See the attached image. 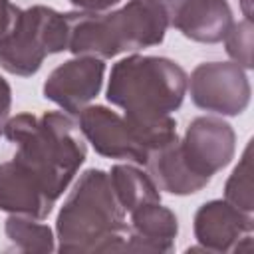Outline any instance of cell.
<instances>
[{"instance_id":"cell-1","label":"cell","mask_w":254,"mask_h":254,"mask_svg":"<svg viewBox=\"0 0 254 254\" xmlns=\"http://www.w3.org/2000/svg\"><path fill=\"white\" fill-rule=\"evenodd\" d=\"M189 75L163 56H127L113 64L107 83V101L125 111V119L139 133L147 155L177 127L171 117L187 95Z\"/></svg>"},{"instance_id":"cell-2","label":"cell","mask_w":254,"mask_h":254,"mask_svg":"<svg viewBox=\"0 0 254 254\" xmlns=\"http://www.w3.org/2000/svg\"><path fill=\"white\" fill-rule=\"evenodd\" d=\"M109 173L87 169L79 175L56 218V250L62 254L123 252L129 224Z\"/></svg>"},{"instance_id":"cell-3","label":"cell","mask_w":254,"mask_h":254,"mask_svg":"<svg viewBox=\"0 0 254 254\" xmlns=\"http://www.w3.org/2000/svg\"><path fill=\"white\" fill-rule=\"evenodd\" d=\"M4 135L16 145L14 159L40 179L54 200L64 194L87 157L77 125L62 111L10 117Z\"/></svg>"},{"instance_id":"cell-4","label":"cell","mask_w":254,"mask_h":254,"mask_svg":"<svg viewBox=\"0 0 254 254\" xmlns=\"http://www.w3.org/2000/svg\"><path fill=\"white\" fill-rule=\"evenodd\" d=\"M69 26L67 50L73 56L99 60L123 52H137L159 46L167 34V18L155 0H129L119 10L107 12H65Z\"/></svg>"},{"instance_id":"cell-5","label":"cell","mask_w":254,"mask_h":254,"mask_svg":"<svg viewBox=\"0 0 254 254\" xmlns=\"http://www.w3.org/2000/svg\"><path fill=\"white\" fill-rule=\"evenodd\" d=\"M69 26L65 12L36 4L20 12L14 30L0 42V67L12 75H34L46 56L67 50Z\"/></svg>"},{"instance_id":"cell-6","label":"cell","mask_w":254,"mask_h":254,"mask_svg":"<svg viewBox=\"0 0 254 254\" xmlns=\"http://www.w3.org/2000/svg\"><path fill=\"white\" fill-rule=\"evenodd\" d=\"M192 103L216 115H240L250 103V81L246 71L234 62L198 64L187 83Z\"/></svg>"},{"instance_id":"cell-7","label":"cell","mask_w":254,"mask_h":254,"mask_svg":"<svg viewBox=\"0 0 254 254\" xmlns=\"http://www.w3.org/2000/svg\"><path fill=\"white\" fill-rule=\"evenodd\" d=\"M77 127L101 157L125 159L145 167L147 149L125 115L105 105H87L77 113Z\"/></svg>"},{"instance_id":"cell-8","label":"cell","mask_w":254,"mask_h":254,"mask_svg":"<svg viewBox=\"0 0 254 254\" xmlns=\"http://www.w3.org/2000/svg\"><path fill=\"white\" fill-rule=\"evenodd\" d=\"M181 151L189 167L202 179H212L236 153V133L220 117L202 115L189 123L181 139Z\"/></svg>"},{"instance_id":"cell-9","label":"cell","mask_w":254,"mask_h":254,"mask_svg":"<svg viewBox=\"0 0 254 254\" xmlns=\"http://www.w3.org/2000/svg\"><path fill=\"white\" fill-rule=\"evenodd\" d=\"M105 64L99 58L75 56L60 64L44 81V97L75 115L93 101L103 85Z\"/></svg>"},{"instance_id":"cell-10","label":"cell","mask_w":254,"mask_h":254,"mask_svg":"<svg viewBox=\"0 0 254 254\" xmlns=\"http://www.w3.org/2000/svg\"><path fill=\"white\" fill-rule=\"evenodd\" d=\"M192 230L198 246L206 252H238L240 242L252 238L254 218L228 200H208L194 212Z\"/></svg>"},{"instance_id":"cell-11","label":"cell","mask_w":254,"mask_h":254,"mask_svg":"<svg viewBox=\"0 0 254 254\" xmlns=\"http://www.w3.org/2000/svg\"><path fill=\"white\" fill-rule=\"evenodd\" d=\"M167 18V24L185 38L200 44L222 42L234 24L226 0H155Z\"/></svg>"},{"instance_id":"cell-12","label":"cell","mask_w":254,"mask_h":254,"mask_svg":"<svg viewBox=\"0 0 254 254\" xmlns=\"http://www.w3.org/2000/svg\"><path fill=\"white\" fill-rule=\"evenodd\" d=\"M54 204L56 200L30 169L16 159L0 163V210L44 220Z\"/></svg>"},{"instance_id":"cell-13","label":"cell","mask_w":254,"mask_h":254,"mask_svg":"<svg viewBox=\"0 0 254 254\" xmlns=\"http://www.w3.org/2000/svg\"><path fill=\"white\" fill-rule=\"evenodd\" d=\"M127 230V252H159L167 254L175 250L179 234V220L175 212L161 202H151L135 208Z\"/></svg>"},{"instance_id":"cell-14","label":"cell","mask_w":254,"mask_h":254,"mask_svg":"<svg viewBox=\"0 0 254 254\" xmlns=\"http://www.w3.org/2000/svg\"><path fill=\"white\" fill-rule=\"evenodd\" d=\"M145 167L149 171V177L157 185V189L165 190L169 194H179V196L194 194L210 183L208 179L198 177L189 167V163L185 161L183 151H181L179 135L175 139H171L169 143L153 149L147 157Z\"/></svg>"},{"instance_id":"cell-15","label":"cell","mask_w":254,"mask_h":254,"mask_svg":"<svg viewBox=\"0 0 254 254\" xmlns=\"http://www.w3.org/2000/svg\"><path fill=\"white\" fill-rule=\"evenodd\" d=\"M109 181L125 212H133L143 204L161 202V190L157 189L149 173L135 165H113L109 171Z\"/></svg>"},{"instance_id":"cell-16","label":"cell","mask_w":254,"mask_h":254,"mask_svg":"<svg viewBox=\"0 0 254 254\" xmlns=\"http://www.w3.org/2000/svg\"><path fill=\"white\" fill-rule=\"evenodd\" d=\"M6 238L20 252L28 254H52L56 252V236L48 224L36 218L10 214L4 222Z\"/></svg>"},{"instance_id":"cell-17","label":"cell","mask_w":254,"mask_h":254,"mask_svg":"<svg viewBox=\"0 0 254 254\" xmlns=\"http://www.w3.org/2000/svg\"><path fill=\"white\" fill-rule=\"evenodd\" d=\"M250 151H252V141L246 145L238 165L234 167V171L226 179L224 200H228L232 206L252 214V210H254V190H252V159H250Z\"/></svg>"},{"instance_id":"cell-18","label":"cell","mask_w":254,"mask_h":254,"mask_svg":"<svg viewBox=\"0 0 254 254\" xmlns=\"http://www.w3.org/2000/svg\"><path fill=\"white\" fill-rule=\"evenodd\" d=\"M252 36H254V26L252 20H242L234 22L230 30L224 36V46L226 54L238 64L242 69H252L254 67V58H252Z\"/></svg>"},{"instance_id":"cell-19","label":"cell","mask_w":254,"mask_h":254,"mask_svg":"<svg viewBox=\"0 0 254 254\" xmlns=\"http://www.w3.org/2000/svg\"><path fill=\"white\" fill-rule=\"evenodd\" d=\"M20 8L12 4L10 0H0V42L14 30L18 18H20Z\"/></svg>"},{"instance_id":"cell-20","label":"cell","mask_w":254,"mask_h":254,"mask_svg":"<svg viewBox=\"0 0 254 254\" xmlns=\"http://www.w3.org/2000/svg\"><path fill=\"white\" fill-rule=\"evenodd\" d=\"M10 107H12V89L10 83L0 75V135L4 133V125L10 119Z\"/></svg>"},{"instance_id":"cell-21","label":"cell","mask_w":254,"mask_h":254,"mask_svg":"<svg viewBox=\"0 0 254 254\" xmlns=\"http://www.w3.org/2000/svg\"><path fill=\"white\" fill-rule=\"evenodd\" d=\"M77 10L83 12H107L117 6L121 0H69Z\"/></svg>"}]
</instances>
